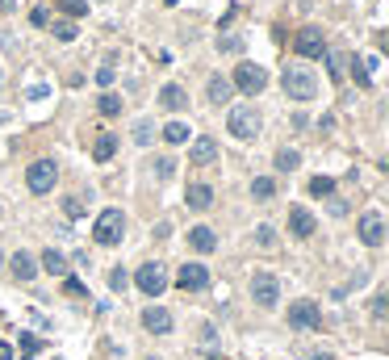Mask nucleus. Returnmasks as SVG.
Returning a JSON list of instances; mask_svg holds the SVG:
<instances>
[{
    "mask_svg": "<svg viewBox=\"0 0 389 360\" xmlns=\"http://www.w3.org/2000/svg\"><path fill=\"white\" fill-rule=\"evenodd\" d=\"M281 88H285V96H293V100H314V96H318V76H314L310 67L293 63V67L281 72Z\"/></svg>",
    "mask_w": 389,
    "mask_h": 360,
    "instance_id": "1",
    "label": "nucleus"
},
{
    "mask_svg": "<svg viewBox=\"0 0 389 360\" xmlns=\"http://www.w3.org/2000/svg\"><path fill=\"white\" fill-rule=\"evenodd\" d=\"M227 130H231L239 142H255L260 130H264L260 109H255V105H231V114H227Z\"/></svg>",
    "mask_w": 389,
    "mask_h": 360,
    "instance_id": "2",
    "label": "nucleus"
},
{
    "mask_svg": "<svg viewBox=\"0 0 389 360\" xmlns=\"http://www.w3.org/2000/svg\"><path fill=\"white\" fill-rule=\"evenodd\" d=\"M122 231H126V214L118 210V205H109V210H101V218L92 226V239L101 247H114V243H122Z\"/></svg>",
    "mask_w": 389,
    "mask_h": 360,
    "instance_id": "3",
    "label": "nucleus"
},
{
    "mask_svg": "<svg viewBox=\"0 0 389 360\" xmlns=\"http://www.w3.org/2000/svg\"><path fill=\"white\" fill-rule=\"evenodd\" d=\"M231 88H239V92H247V96H260V92L268 88V72H264L260 63H239L235 76H231Z\"/></svg>",
    "mask_w": 389,
    "mask_h": 360,
    "instance_id": "4",
    "label": "nucleus"
},
{
    "mask_svg": "<svg viewBox=\"0 0 389 360\" xmlns=\"http://www.w3.org/2000/svg\"><path fill=\"white\" fill-rule=\"evenodd\" d=\"M134 285H138V293H147V297H159L163 289H168V268H163L159 260H147V264L134 273Z\"/></svg>",
    "mask_w": 389,
    "mask_h": 360,
    "instance_id": "5",
    "label": "nucleus"
},
{
    "mask_svg": "<svg viewBox=\"0 0 389 360\" xmlns=\"http://www.w3.org/2000/svg\"><path fill=\"white\" fill-rule=\"evenodd\" d=\"M251 297L255 306H264V310H272L276 301H281V281H276V273H251Z\"/></svg>",
    "mask_w": 389,
    "mask_h": 360,
    "instance_id": "6",
    "label": "nucleus"
},
{
    "mask_svg": "<svg viewBox=\"0 0 389 360\" xmlns=\"http://www.w3.org/2000/svg\"><path fill=\"white\" fill-rule=\"evenodd\" d=\"M54 180H59V168H54V160H34L30 168H25V184H30V193H50L54 189Z\"/></svg>",
    "mask_w": 389,
    "mask_h": 360,
    "instance_id": "7",
    "label": "nucleus"
},
{
    "mask_svg": "<svg viewBox=\"0 0 389 360\" xmlns=\"http://www.w3.org/2000/svg\"><path fill=\"white\" fill-rule=\"evenodd\" d=\"M289 327H297V331H318V327H322V310H318L310 297H302V301L289 306Z\"/></svg>",
    "mask_w": 389,
    "mask_h": 360,
    "instance_id": "8",
    "label": "nucleus"
},
{
    "mask_svg": "<svg viewBox=\"0 0 389 360\" xmlns=\"http://www.w3.org/2000/svg\"><path fill=\"white\" fill-rule=\"evenodd\" d=\"M356 235H360L364 247H381V243H385V218H381L377 210H364L360 222H356Z\"/></svg>",
    "mask_w": 389,
    "mask_h": 360,
    "instance_id": "9",
    "label": "nucleus"
},
{
    "mask_svg": "<svg viewBox=\"0 0 389 360\" xmlns=\"http://www.w3.org/2000/svg\"><path fill=\"white\" fill-rule=\"evenodd\" d=\"M293 46H297L302 59H322V55H326V38H322V30H314V25H306V30L293 38Z\"/></svg>",
    "mask_w": 389,
    "mask_h": 360,
    "instance_id": "10",
    "label": "nucleus"
},
{
    "mask_svg": "<svg viewBox=\"0 0 389 360\" xmlns=\"http://www.w3.org/2000/svg\"><path fill=\"white\" fill-rule=\"evenodd\" d=\"M176 285L185 289V293H201V289H209V268L205 264H185L180 273H176Z\"/></svg>",
    "mask_w": 389,
    "mask_h": 360,
    "instance_id": "11",
    "label": "nucleus"
},
{
    "mask_svg": "<svg viewBox=\"0 0 389 360\" xmlns=\"http://www.w3.org/2000/svg\"><path fill=\"white\" fill-rule=\"evenodd\" d=\"M314 231H318V218L306 210V205H293L289 210V235L293 239H314Z\"/></svg>",
    "mask_w": 389,
    "mask_h": 360,
    "instance_id": "12",
    "label": "nucleus"
},
{
    "mask_svg": "<svg viewBox=\"0 0 389 360\" xmlns=\"http://www.w3.org/2000/svg\"><path fill=\"white\" fill-rule=\"evenodd\" d=\"M143 327L151 335H168L172 331V315L163 310V306H147V310H143Z\"/></svg>",
    "mask_w": 389,
    "mask_h": 360,
    "instance_id": "13",
    "label": "nucleus"
},
{
    "mask_svg": "<svg viewBox=\"0 0 389 360\" xmlns=\"http://www.w3.org/2000/svg\"><path fill=\"white\" fill-rule=\"evenodd\" d=\"M159 105L168 109V114H180V109H189V92L180 84H163L159 88Z\"/></svg>",
    "mask_w": 389,
    "mask_h": 360,
    "instance_id": "14",
    "label": "nucleus"
},
{
    "mask_svg": "<svg viewBox=\"0 0 389 360\" xmlns=\"http://www.w3.org/2000/svg\"><path fill=\"white\" fill-rule=\"evenodd\" d=\"M218 160V138H193V147H189V164H213Z\"/></svg>",
    "mask_w": 389,
    "mask_h": 360,
    "instance_id": "15",
    "label": "nucleus"
},
{
    "mask_svg": "<svg viewBox=\"0 0 389 360\" xmlns=\"http://www.w3.org/2000/svg\"><path fill=\"white\" fill-rule=\"evenodd\" d=\"M205 96H209V105H231L235 88H231V80H227V76H209V84H205Z\"/></svg>",
    "mask_w": 389,
    "mask_h": 360,
    "instance_id": "16",
    "label": "nucleus"
},
{
    "mask_svg": "<svg viewBox=\"0 0 389 360\" xmlns=\"http://www.w3.org/2000/svg\"><path fill=\"white\" fill-rule=\"evenodd\" d=\"M9 268H13L17 281H34V277H38V260H34L30 251H17L13 260H9Z\"/></svg>",
    "mask_w": 389,
    "mask_h": 360,
    "instance_id": "17",
    "label": "nucleus"
},
{
    "mask_svg": "<svg viewBox=\"0 0 389 360\" xmlns=\"http://www.w3.org/2000/svg\"><path fill=\"white\" fill-rule=\"evenodd\" d=\"M189 247L201 251V255H209V251L218 247V235H213L209 226H193V231H189Z\"/></svg>",
    "mask_w": 389,
    "mask_h": 360,
    "instance_id": "18",
    "label": "nucleus"
},
{
    "mask_svg": "<svg viewBox=\"0 0 389 360\" xmlns=\"http://www.w3.org/2000/svg\"><path fill=\"white\" fill-rule=\"evenodd\" d=\"M185 201H189V210H209V205H213V189L209 184H189Z\"/></svg>",
    "mask_w": 389,
    "mask_h": 360,
    "instance_id": "19",
    "label": "nucleus"
},
{
    "mask_svg": "<svg viewBox=\"0 0 389 360\" xmlns=\"http://www.w3.org/2000/svg\"><path fill=\"white\" fill-rule=\"evenodd\" d=\"M42 273L63 277V273H67V255H63V251H54V247H46V251H42Z\"/></svg>",
    "mask_w": 389,
    "mask_h": 360,
    "instance_id": "20",
    "label": "nucleus"
},
{
    "mask_svg": "<svg viewBox=\"0 0 389 360\" xmlns=\"http://www.w3.org/2000/svg\"><path fill=\"white\" fill-rule=\"evenodd\" d=\"M114 151H118V134H101V138L92 142V160L105 164V160H114Z\"/></svg>",
    "mask_w": 389,
    "mask_h": 360,
    "instance_id": "21",
    "label": "nucleus"
},
{
    "mask_svg": "<svg viewBox=\"0 0 389 360\" xmlns=\"http://www.w3.org/2000/svg\"><path fill=\"white\" fill-rule=\"evenodd\" d=\"M297 168H302V151H293V147L276 151V172H297Z\"/></svg>",
    "mask_w": 389,
    "mask_h": 360,
    "instance_id": "22",
    "label": "nucleus"
},
{
    "mask_svg": "<svg viewBox=\"0 0 389 360\" xmlns=\"http://www.w3.org/2000/svg\"><path fill=\"white\" fill-rule=\"evenodd\" d=\"M159 134H163V142H172V147H180V142H189V138H193L185 122H168V126H163Z\"/></svg>",
    "mask_w": 389,
    "mask_h": 360,
    "instance_id": "23",
    "label": "nucleus"
},
{
    "mask_svg": "<svg viewBox=\"0 0 389 360\" xmlns=\"http://www.w3.org/2000/svg\"><path fill=\"white\" fill-rule=\"evenodd\" d=\"M134 142H138V147H151V142H155V122H151V118H138V122H134Z\"/></svg>",
    "mask_w": 389,
    "mask_h": 360,
    "instance_id": "24",
    "label": "nucleus"
},
{
    "mask_svg": "<svg viewBox=\"0 0 389 360\" xmlns=\"http://www.w3.org/2000/svg\"><path fill=\"white\" fill-rule=\"evenodd\" d=\"M251 197H255V201L276 197V180H272V176H255V180H251Z\"/></svg>",
    "mask_w": 389,
    "mask_h": 360,
    "instance_id": "25",
    "label": "nucleus"
},
{
    "mask_svg": "<svg viewBox=\"0 0 389 360\" xmlns=\"http://www.w3.org/2000/svg\"><path fill=\"white\" fill-rule=\"evenodd\" d=\"M96 109H101L105 118H114V114H122V96H118V92H101V100H96Z\"/></svg>",
    "mask_w": 389,
    "mask_h": 360,
    "instance_id": "26",
    "label": "nucleus"
},
{
    "mask_svg": "<svg viewBox=\"0 0 389 360\" xmlns=\"http://www.w3.org/2000/svg\"><path fill=\"white\" fill-rule=\"evenodd\" d=\"M59 13H63V21L84 17V13H88V0H59Z\"/></svg>",
    "mask_w": 389,
    "mask_h": 360,
    "instance_id": "27",
    "label": "nucleus"
},
{
    "mask_svg": "<svg viewBox=\"0 0 389 360\" xmlns=\"http://www.w3.org/2000/svg\"><path fill=\"white\" fill-rule=\"evenodd\" d=\"M322 59H326V67H330V76H335V80L344 76V63H348L344 50H330V46H326V55H322Z\"/></svg>",
    "mask_w": 389,
    "mask_h": 360,
    "instance_id": "28",
    "label": "nucleus"
},
{
    "mask_svg": "<svg viewBox=\"0 0 389 360\" xmlns=\"http://www.w3.org/2000/svg\"><path fill=\"white\" fill-rule=\"evenodd\" d=\"M50 34L59 38V42H72V38H76V21H63V17H59V21L50 25Z\"/></svg>",
    "mask_w": 389,
    "mask_h": 360,
    "instance_id": "29",
    "label": "nucleus"
},
{
    "mask_svg": "<svg viewBox=\"0 0 389 360\" xmlns=\"http://www.w3.org/2000/svg\"><path fill=\"white\" fill-rule=\"evenodd\" d=\"M310 193L314 197H330V193H335V180H330V176H314L310 180Z\"/></svg>",
    "mask_w": 389,
    "mask_h": 360,
    "instance_id": "30",
    "label": "nucleus"
},
{
    "mask_svg": "<svg viewBox=\"0 0 389 360\" xmlns=\"http://www.w3.org/2000/svg\"><path fill=\"white\" fill-rule=\"evenodd\" d=\"M243 46H247V42H243L239 34H227V38H218V50H231V55H243Z\"/></svg>",
    "mask_w": 389,
    "mask_h": 360,
    "instance_id": "31",
    "label": "nucleus"
},
{
    "mask_svg": "<svg viewBox=\"0 0 389 360\" xmlns=\"http://www.w3.org/2000/svg\"><path fill=\"white\" fill-rule=\"evenodd\" d=\"M114 80H118V67L114 63H105V67H96V84L109 92V88H114Z\"/></svg>",
    "mask_w": 389,
    "mask_h": 360,
    "instance_id": "32",
    "label": "nucleus"
},
{
    "mask_svg": "<svg viewBox=\"0 0 389 360\" xmlns=\"http://www.w3.org/2000/svg\"><path fill=\"white\" fill-rule=\"evenodd\" d=\"M151 172H155V176H159V180H168V176H172V172H176V160H172V156H159V160H155V168H151Z\"/></svg>",
    "mask_w": 389,
    "mask_h": 360,
    "instance_id": "33",
    "label": "nucleus"
},
{
    "mask_svg": "<svg viewBox=\"0 0 389 360\" xmlns=\"http://www.w3.org/2000/svg\"><path fill=\"white\" fill-rule=\"evenodd\" d=\"M255 243H260L264 251H272V247H276V231H272V226H255Z\"/></svg>",
    "mask_w": 389,
    "mask_h": 360,
    "instance_id": "34",
    "label": "nucleus"
},
{
    "mask_svg": "<svg viewBox=\"0 0 389 360\" xmlns=\"http://www.w3.org/2000/svg\"><path fill=\"white\" fill-rule=\"evenodd\" d=\"M126 285H130V273H126V268H122V264H118V268H114V273H109V289H118V293H122V289H126Z\"/></svg>",
    "mask_w": 389,
    "mask_h": 360,
    "instance_id": "35",
    "label": "nucleus"
},
{
    "mask_svg": "<svg viewBox=\"0 0 389 360\" xmlns=\"http://www.w3.org/2000/svg\"><path fill=\"white\" fill-rule=\"evenodd\" d=\"M30 21H34V25H50V9H42V5H38V9L30 13Z\"/></svg>",
    "mask_w": 389,
    "mask_h": 360,
    "instance_id": "36",
    "label": "nucleus"
},
{
    "mask_svg": "<svg viewBox=\"0 0 389 360\" xmlns=\"http://www.w3.org/2000/svg\"><path fill=\"white\" fill-rule=\"evenodd\" d=\"M326 205H330V214H348V201H344V197H330Z\"/></svg>",
    "mask_w": 389,
    "mask_h": 360,
    "instance_id": "37",
    "label": "nucleus"
},
{
    "mask_svg": "<svg viewBox=\"0 0 389 360\" xmlns=\"http://www.w3.org/2000/svg\"><path fill=\"white\" fill-rule=\"evenodd\" d=\"M63 289H67V293H72V297H80V293H84V285H80V281H76V277H67V281H63Z\"/></svg>",
    "mask_w": 389,
    "mask_h": 360,
    "instance_id": "38",
    "label": "nucleus"
},
{
    "mask_svg": "<svg viewBox=\"0 0 389 360\" xmlns=\"http://www.w3.org/2000/svg\"><path fill=\"white\" fill-rule=\"evenodd\" d=\"M21 348H25V352H38V348H42V339H38V335H21Z\"/></svg>",
    "mask_w": 389,
    "mask_h": 360,
    "instance_id": "39",
    "label": "nucleus"
},
{
    "mask_svg": "<svg viewBox=\"0 0 389 360\" xmlns=\"http://www.w3.org/2000/svg\"><path fill=\"white\" fill-rule=\"evenodd\" d=\"M88 5H101V0H88Z\"/></svg>",
    "mask_w": 389,
    "mask_h": 360,
    "instance_id": "40",
    "label": "nucleus"
},
{
    "mask_svg": "<svg viewBox=\"0 0 389 360\" xmlns=\"http://www.w3.org/2000/svg\"><path fill=\"white\" fill-rule=\"evenodd\" d=\"M147 360H159V356H147Z\"/></svg>",
    "mask_w": 389,
    "mask_h": 360,
    "instance_id": "41",
    "label": "nucleus"
},
{
    "mask_svg": "<svg viewBox=\"0 0 389 360\" xmlns=\"http://www.w3.org/2000/svg\"><path fill=\"white\" fill-rule=\"evenodd\" d=\"M0 260H5V255H0Z\"/></svg>",
    "mask_w": 389,
    "mask_h": 360,
    "instance_id": "42",
    "label": "nucleus"
},
{
    "mask_svg": "<svg viewBox=\"0 0 389 360\" xmlns=\"http://www.w3.org/2000/svg\"><path fill=\"white\" fill-rule=\"evenodd\" d=\"M0 84H5V80H0Z\"/></svg>",
    "mask_w": 389,
    "mask_h": 360,
    "instance_id": "43",
    "label": "nucleus"
}]
</instances>
